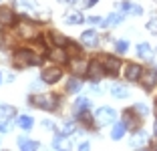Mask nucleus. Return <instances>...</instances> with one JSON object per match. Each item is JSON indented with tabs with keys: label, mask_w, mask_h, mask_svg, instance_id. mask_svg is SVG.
<instances>
[{
	"label": "nucleus",
	"mask_w": 157,
	"mask_h": 151,
	"mask_svg": "<svg viewBox=\"0 0 157 151\" xmlns=\"http://www.w3.org/2000/svg\"><path fill=\"white\" fill-rule=\"evenodd\" d=\"M125 129H127L125 123H115V125H113V133H111L113 139H121V137H123V133H125Z\"/></svg>",
	"instance_id": "22"
},
{
	"label": "nucleus",
	"mask_w": 157,
	"mask_h": 151,
	"mask_svg": "<svg viewBox=\"0 0 157 151\" xmlns=\"http://www.w3.org/2000/svg\"><path fill=\"white\" fill-rule=\"evenodd\" d=\"M135 111H137L139 115H143V117H145V115L149 113V109H147V107L143 105V103H137V105H135Z\"/></svg>",
	"instance_id": "31"
},
{
	"label": "nucleus",
	"mask_w": 157,
	"mask_h": 151,
	"mask_svg": "<svg viewBox=\"0 0 157 151\" xmlns=\"http://www.w3.org/2000/svg\"><path fill=\"white\" fill-rule=\"evenodd\" d=\"M83 20L85 18H83V14L78 12V10H75V12H71L69 16H67V22H69V24H81Z\"/></svg>",
	"instance_id": "21"
},
{
	"label": "nucleus",
	"mask_w": 157,
	"mask_h": 151,
	"mask_svg": "<svg viewBox=\"0 0 157 151\" xmlns=\"http://www.w3.org/2000/svg\"><path fill=\"white\" fill-rule=\"evenodd\" d=\"M14 64L16 67H30V64H40V59L34 56L30 50H16L14 52Z\"/></svg>",
	"instance_id": "2"
},
{
	"label": "nucleus",
	"mask_w": 157,
	"mask_h": 151,
	"mask_svg": "<svg viewBox=\"0 0 157 151\" xmlns=\"http://www.w3.org/2000/svg\"><path fill=\"white\" fill-rule=\"evenodd\" d=\"M81 42H83L85 48H97V45H99L97 32H95V30H85L83 37H81Z\"/></svg>",
	"instance_id": "7"
},
{
	"label": "nucleus",
	"mask_w": 157,
	"mask_h": 151,
	"mask_svg": "<svg viewBox=\"0 0 157 151\" xmlns=\"http://www.w3.org/2000/svg\"><path fill=\"white\" fill-rule=\"evenodd\" d=\"M78 89H81V81H78V79H71V81L67 83V91L69 93H78Z\"/></svg>",
	"instance_id": "25"
},
{
	"label": "nucleus",
	"mask_w": 157,
	"mask_h": 151,
	"mask_svg": "<svg viewBox=\"0 0 157 151\" xmlns=\"http://www.w3.org/2000/svg\"><path fill=\"white\" fill-rule=\"evenodd\" d=\"M97 60L103 64V69H105V73H107V75H117V73H119V69H121V60H119V59H115V56L101 55Z\"/></svg>",
	"instance_id": "3"
},
{
	"label": "nucleus",
	"mask_w": 157,
	"mask_h": 151,
	"mask_svg": "<svg viewBox=\"0 0 157 151\" xmlns=\"http://www.w3.org/2000/svg\"><path fill=\"white\" fill-rule=\"evenodd\" d=\"M147 145V135H145V131H139L133 135V139H131V147H145Z\"/></svg>",
	"instance_id": "14"
},
{
	"label": "nucleus",
	"mask_w": 157,
	"mask_h": 151,
	"mask_svg": "<svg viewBox=\"0 0 157 151\" xmlns=\"http://www.w3.org/2000/svg\"><path fill=\"white\" fill-rule=\"evenodd\" d=\"M123 8H125V12L135 14V16L143 14V8H141V6H137V4H133V2H123Z\"/></svg>",
	"instance_id": "19"
},
{
	"label": "nucleus",
	"mask_w": 157,
	"mask_h": 151,
	"mask_svg": "<svg viewBox=\"0 0 157 151\" xmlns=\"http://www.w3.org/2000/svg\"><path fill=\"white\" fill-rule=\"evenodd\" d=\"M30 105L38 107V109H46V111H55L59 105V97L52 93H40V95H33L30 97Z\"/></svg>",
	"instance_id": "1"
},
{
	"label": "nucleus",
	"mask_w": 157,
	"mask_h": 151,
	"mask_svg": "<svg viewBox=\"0 0 157 151\" xmlns=\"http://www.w3.org/2000/svg\"><path fill=\"white\" fill-rule=\"evenodd\" d=\"M87 69H89V64L85 63V60H81V59L73 63V71H75V73H85Z\"/></svg>",
	"instance_id": "26"
},
{
	"label": "nucleus",
	"mask_w": 157,
	"mask_h": 151,
	"mask_svg": "<svg viewBox=\"0 0 157 151\" xmlns=\"http://www.w3.org/2000/svg\"><path fill=\"white\" fill-rule=\"evenodd\" d=\"M115 117H117V113H115V109H111V107H101V109L95 113V119H97L99 125H109V123H113V121H115Z\"/></svg>",
	"instance_id": "4"
},
{
	"label": "nucleus",
	"mask_w": 157,
	"mask_h": 151,
	"mask_svg": "<svg viewBox=\"0 0 157 151\" xmlns=\"http://www.w3.org/2000/svg\"><path fill=\"white\" fill-rule=\"evenodd\" d=\"M137 115H135V109L133 111H125V127L137 129V125H139V117H137Z\"/></svg>",
	"instance_id": "10"
},
{
	"label": "nucleus",
	"mask_w": 157,
	"mask_h": 151,
	"mask_svg": "<svg viewBox=\"0 0 157 151\" xmlns=\"http://www.w3.org/2000/svg\"><path fill=\"white\" fill-rule=\"evenodd\" d=\"M12 115H14V107H10V105H0V123H6Z\"/></svg>",
	"instance_id": "15"
},
{
	"label": "nucleus",
	"mask_w": 157,
	"mask_h": 151,
	"mask_svg": "<svg viewBox=\"0 0 157 151\" xmlns=\"http://www.w3.org/2000/svg\"><path fill=\"white\" fill-rule=\"evenodd\" d=\"M0 81H2V77H0Z\"/></svg>",
	"instance_id": "37"
},
{
	"label": "nucleus",
	"mask_w": 157,
	"mask_h": 151,
	"mask_svg": "<svg viewBox=\"0 0 157 151\" xmlns=\"http://www.w3.org/2000/svg\"><path fill=\"white\" fill-rule=\"evenodd\" d=\"M55 41H56V45H59V46L67 45V38H65V37H60V34H55Z\"/></svg>",
	"instance_id": "32"
},
{
	"label": "nucleus",
	"mask_w": 157,
	"mask_h": 151,
	"mask_svg": "<svg viewBox=\"0 0 157 151\" xmlns=\"http://www.w3.org/2000/svg\"><path fill=\"white\" fill-rule=\"evenodd\" d=\"M139 81H141V85H143V89H147V91H151L153 87L157 85V71H145V73H141V77H139Z\"/></svg>",
	"instance_id": "6"
},
{
	"label": "nucleus",
	"mask_w": 157,
	"mask_h": 151,
	"mask_svg": "<svg viewBox=\"0 0 157 151\" xmlns=\"http://www.w3.org/2000/svg\"><path fill=\"white\" fill-rule=\"evenodd\" d=\"M137 55L145 60H151V48H149L147 42H141V45L137 46Z\"/></svg>",
	"instance_id": "17"
},
{
	"label": "nucleus",
	"mask_w": 157,
	"mask_h": 151,
	"mask_svg": "<svg viewBox=\"0 0 157 151\" xmlns=\"http://www.w3.org/2000/svg\"><path fill=\"white\" fill-rule=\"evenodd\" d=\"M18 147L20 149H38V143L30 141V139H26V137H20L18 139Z\"/></svg>",
	"instance_id": "20"
},
{
	"label": "nucleus",
	"mask_w": 157,
	"mask_h": 151,
	"mask_svg": "<svg viewBox=\"0 0 157 151\" xmlns=\"http://www.w3.org/2000/svg\"><path fill=\"white\" fill-rule=\"evenodd\" d=\"M91 20V24H103V20L99 18V16H93V18H89Z\"/></svg>",
	"instance_id": "33"
},
{
	"label": "nucleus",
	"mask_w": 157,
	"mask_h": 151,
	"mask_svg": "<svg viewBox=\"0 0 157 151\" xmlns=\"http://www.w3.org/2000/svg\"><path fill=\"white\" fill-rule=\"evenodd\" d=\"M0 22L2 24H12L14 22V12L6 6H0Z\"/></svg>",
	"instance_id": "12"
},
{
	"label": "nucleus",
	"mask_w": 157,
	"mask_h": 151,
	"mask_svg": "<svg viewBox=\"0 0 157 151\" xmlns=\"http://www.w3.org/2000/svg\"><path fill=\"white\" fill-rule=\"evenodd\" d=\"M87 75L93 79V81H99V79H101L103 75H107V73H105V69H103V64L99 63V60H95V63H91V64H89Z\"/></svg>",
	"instance_id": "8"
},
{
	"label": "nucleus",
	"mask_w": 157,
	"mask_h": 151,
	"mask_svg": "<svg viewBox=\"0 0 157 151\" xmlns=\"http://www.w3.org/2000/svg\"><path fill=\"white\" fill-rule=\"evenodd\" d=\"M67 2H71V4H77L78 0H67Z\"/></svg>",
	"instance_id": "36"
},
{
	"label": "nucleus",
	"mask_w": 157,
	"mask_h": 151,
	"mask_svg": "<svg viewBox=\"0 0 157 151\" xmlns=\"http://www.w3.org/2000/svg\"><path fill=\"white\" fill-rule=\"evenodd\" d=\"M95 2H99V0H87V6H93Z\"/></svg>",
	"instance_id": "34"
},
{
	"label": "nucleus",
	"mask_w": 157,
	"mask_h": 151,
	"mask_svg": "<svg viewBox=\"0 0 157 151\" xmlns=\"http://www.w3.org/2000/svg\"><path fill=\"white\" fill-rule=\"evenodd\" d=\"M141 67L139 64H127L125 67V79L127 81H139V77H141Z\"/></svg>",
	"instance_id": "9"
},
{
	"label": "nucleus",
	"mask_w": 157,
	"mask_h": 151,
	"mask_svg": "<svg viewBox=\"0 0 157 151\" xmlns=\"http://www.w3.org/2000/svg\"><path fill=\"white\" fill-rule=\"evenodd\" d=\"M18 32L22 34L24 38L36 37V26H34V24H28V22H24V24H20V26H18Z\"/></svg>",
	"instance_id": "11"
},
{
	"label": "nucleus",
	"mask_w": 157,
	"mask_h": 151,
	"mask_svg": "<svg viewBox=\"0 0 157 151\" xmlns=\"http://www.w3.org/2000/svg\"><path fill=\"white\" fill-rule=\"evenodd\" d=\"M14 4H16V8L18 10H24V12H28V10H33L34 6V0H14Z\"/></svg>",
	"instance_id": "18"
},
{
	"label": "nucleus",
	"mask_w": 157,
	"mask_h": 151,
	"mask_svg": "<svg viewBox=\"0 0 157 151\" xmlns=\"http://www.w3.org/2000/svg\"><path fill=\"white\" fill-rule=\"evenodd\" d=\"M60 77H63V71L56 69V67H48V69L42 71V81L48 83V85H55V83H59Z\"/></svg>",
	"instance_id": "5"
},
{
	"label": "nucleus",
	"mask_w": 157,
	"mask_h": 151,
	"mask_svg": "<svg viewBox=\"0 0 157 151\" xmlns=\"http://www.w3.org/2000/svg\"><path fill=\"white\" fill-rule=\"evenodd\" d=\"M51 59H52V60H56V63H63V60H67V59H65V52H63V50H52V52H51Z\"/></svg>",
	"instance_id": "27"
},
{
	"label": "nucleus",
	"mask_w": 157,
	"mask_h": 151,
	"mask_svg": "<svg viewBox=\"0 0 157 151\" xmlns=\"http://www.w3.org/2000/svg\"><path fill=\"white\" fill-rule=\"evenodd\" d=\"M115 48H117V52H127V48H129V42H127V41H117V42H115Z\"/></svg>",
	"instance_id": "29"
},
{
	"label": "nucleus",
	"mask_w": 157,
	"mask_h": 151,
	"mask_svg": "<svg viewBox=\"0 0 157 151\" xmlns=\"http://www.w3.org/2000/svg\"><path fill=\"white\" fill-rule=\"evenodd\" d=\"M121 20H123V14H111L107 20H103V24H105V26H115V24H119Z\"/></svg>",
	"instance_id": "23"
},
{
	"label": "nucleus",
	"mask_w": 157,
	"mask_h": 151,
	"mask_svg": "<svg viewBox=\"0 0 157 151\" xmlns=\"http://www.w3.org/2000/svg\"><path fill=\"white\" fill-rule=\"evenodd\" d=\"M73 131H75V123L73 121H65V125H63V135H71Z\"/></svg>",
	"instance_id": "30"
},
{
	"label": "nucleus",
	"mask_w": 157,
	"mask_h": 151,
	"mask_svg": "<svg viewBox=\"0 0 157 151\" xmlns=\"http://www.w3.org/2000/svg\"><path fill=\"white\" fill-rule=\"evenodd\" d=\"M33 123H34L33 117H28V115H22V117H18V125H20L22 129H30V127H33Z\"/></svg>",
	"instance_id": "24"
},
{
	"label": "nucleus",
	"mask_w": 157,
	"mask_h": 151,
	"mask_svg": "<svg viewBox=\"0 0 157 151\" xmlns=\"http://www.w3.org/2000/svg\"><path fill=\"white\" fill-rule=\"evenodd\" d=\"M147 28H149V32L157 34V14H153V16H151V20L147 22Z\"/></svg>",
	"instance_id": "28"
},
{
	"label": "nucleus",
	"mask_w": 157,
	"mask_h": 151,
	"mask_svg": "<svg viewBox=\"0 0 157 151\" xmlns=\"http://www.w3.org/2000/svg\"><path fill=\"white\" fill-rule=\"evenodd\" d=\"M89 107H91V103H89L87 99H83V97L75 101V113H77V115H81V113H85V111H89Z\"/></svg>",
	"instance_id": "16"
},
{
	"label": "nucleus",
	"mask_w": 157,
	"mask_h": 151,
	"mask_svg": "<svg viewBox=\"0 0 157 151\" xmlns=\"http://www.w3.org/2000/svg\"><path fill=\"white\" fill-rule=\"evenodd\" d=\"M111 95L117 97V99H125V97L129 95V91H127V87H123L119 83H113L111 85Z\"/></svg>",
	"instance_id": "13"
},
{
	"label": "nucleus",
	"mask_w": 157,
	"mask_h": 151,
	"mask_svg": "<svg viewBox=\"0 0 157 151\" xmlns=\"http://www.w3.org/2000/svg\"><path fill=\"white\" fill-rule=\"evenodd\" d=\"M153 133L157 135V121H155V125H153Z\"/></svg>",
	"instance_id": "35"
}]
</instances>
